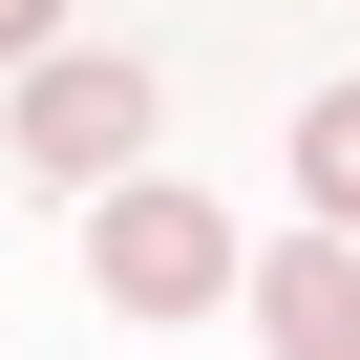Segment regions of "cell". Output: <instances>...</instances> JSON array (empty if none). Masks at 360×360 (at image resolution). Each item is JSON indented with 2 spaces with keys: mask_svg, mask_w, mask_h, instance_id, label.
Listing matches in <instances>:
<instances>
[{
  "mask_svg": "<svg viewBox=\"0 0 360 360\" xmlns=\"http://www.w3.org/2000/svg\"><path fill=\"white\" fill-rule=\"evenodd\" d=\"M85 276H106L127 318H212V297H233V212L127 169V191H106V233H85Z\"/></svg>",
  "mask_w": 360,
  "mask_h": 360,
  "instance_id": "cell-1",
  "label": "cell"
},
{
  "mask_svg": "<svg viewBox=\"0 0 360 360\" xmlns=\"http://www.w3.org/2000/svg\"><path fill=\"white\" fill-rule=\"evenodd\" d=\"M255 318H276V360H360V255H339V233L255 255Z\"/></svg>",
  "mask_w": 360,
  "mask_h": 360,
  "instance_id": "cell-3",
  "label": "cell"
},
{
  "mask_svg": "<svg viewBox=\"0 0 360 360\" xmlns=\"http://www.w3.org/2000/svg\"><path fill=\"white\" fill-rule=\"evenodd\" d=\"M0 64H64V0H0Z\"/></svg>",
  "mask_w": 360,
  "mask_h": 360,
  "instance_id": "cell-5",
  "label": "cell"
},
{
  "mask_svg": "<svg viewBox=\"0 0 360 360\" xmlns=\"http://www.w3.org/2000/svg\"><path fill=\"white\" fill-rule=\"evenodd\" d=\"M22 169H43V191H127V169H148V64H22Z\"/></svg>",
  "mask_w": 360,
  "mask_h": 360,
  "instance_id": "cell-2",
  "label": "cell"
},
{
  "mask_svg": "<svg viewBox=\"0 0 360 360\" xmlns=\"http://www.w3.org/2000/svg\"><path fill=\"white\" fill-rule=\"evenodd\" d=\"M297 191L360 233V85H318V106H297Z\"/></svg>",
  "mask_w": 360,
  "mask_h": 360,
  "instance_id": "cell-4",
  "label": "cell"
}]
</instances>
